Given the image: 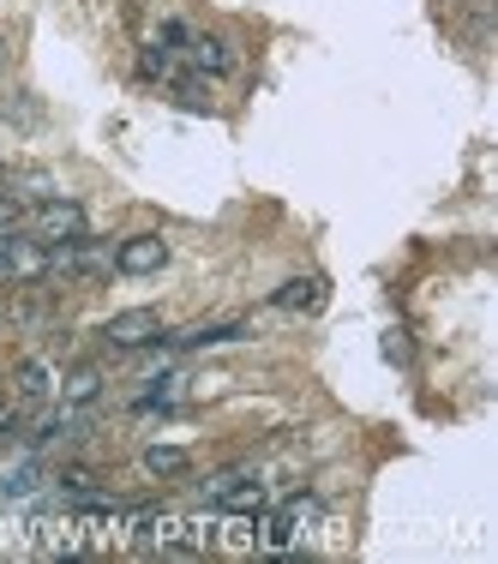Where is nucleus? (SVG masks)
Segmentation results:
<instances>
[{"label": "nucleus", "mask_w": 498, "mask_h": 564, "mask_svg": "<svg viewBox=\"0 0 498 564\" xmlns=\"http://www.w3.org/2000/svg\"><path fill=\"white\" fill-rule=\"evenodd\" d=\"M186 61H193L198 73H228V66H235V48H228L223 36H186Z\"/></svg>", "instance_id": "9"}, {"label": "nucleus", "mask_w": 498, "mask_h": 564, "mask_svg": "<svg viewBox=\"0 0 498 564\" xmlns=\"http://www.w3.org/2000/svg\"><path fill=\"white\" fill-rule=\"evenodd\" d=\"M85 205L78 198H36V210H31V235L36 240H48V247H61V240H78L85 235Z\"/></svg>", "instance_id": "2"}, {"label": "nucleus", "mask_w": 498, "mask_h": 564, "mask_svg": "<svg viewBox=\"0 0 498 564\" xmlns=\"http://www.w3.org/2000/svg\"><path fill=\"white\" fill-rule=\"evenodd\" d=\"M313 517H318V499H306V492H294V499L282 505L271 522H264V541H271V546H289V541H294V534H301Z\"/></svg>", "instance_id": "5"}, {"label": "nucleus", "mask_w": 498, "mask_h": 564, "mask_svg": "<svg viewBox=\"0 0 498 564\" xmlns=\"http://www.w3.org/2000/svg\"><path fill=\"white\" fill-rule=\"evenodd\" d=\"M0 247H7V228H0ZM0 276H7V264H0Z\"/></svg>", "instance_id": "17"}, {"label": "nucleus", "mask_w": 498, "mask_h": 564, "mask_svg": "<svg viewBox=\"0 0 498 564\" xmlns=\"http://www.w3.org/2000/svg\"><path fill=\"white\" fill-rule=\"evenodd\" d=\"M0 325H7V306H0Z\"/></svg>", "instance_id": "18"}, {"label": "nucleus", "mask_w": 498, "mask_h": 564, "mask_svg": "<svg viewBox=\"0 0 498 564\" xmlns=\"http://www.w3.org/2000/svg\"><path fill=\"white\" fill-rule=\"evenodd\" d=\"M55 367L48 360H19V372H12V391H19V402H48L55 397Z\"/></svg>", "instance_id": "6"}, {"label": "nucleus", "mask_w": 498, "mask_h": 564, "mask_svg": "<svg viewBox=\"0 0 498 564\" xmlns=\"http://www.w3.org/2000/svg\"><path fill=\"white\" fill-rule=\"evenodd\" d=\"M277 306L282 313H318V306H325V282L318 276H289L277 289Z\"/></svg>", "instance_id": "7"}, {"label": "nucleus", "mask_w": 498, "mask_h": 564, "mask_svg": "<svg viewBox=\"0 0 498 564\" xmlns=\"http://www.w3.org/2000/svg\"><path fill=\"white\" fill-rule=\"evenodd\" d=\"M0 73H7V36H0Z\"/></svg>", "instance_id": "16"}, {"label": "nucleus", "mask_w": 498, "mask_h": 564, "mask_svg": "<svg viewBox=\"0 0 498 564\" xmlns=\"http://www.w3.org/2000/svg\"><path fill=\"white\" fill-rule=\"evenodd\" d=\"M144 468H151L156 480H163V475H186V468H193V456L174 451V445H151V451H144Z\"/></svg>", "instance_id": "11"}, {"label": "nucleus", "mask_w": 498, "mask_h": 564, "mask_svg": "<svg viewBox=\"0 0 498 564\" xmlns=\"http://www.w3.org/2000/svg\"><path fill=\"white\" fill-rule=\"evenodd\" d=\"M385 360H397V367H409V360H414L409 330H385Z\"/></svg>", "instance_id": "14"}, {"label": "nucleus", "mask_w": 498, "mask_h": 564, "mask_svg": "<svg viewBox=\"0 0 498 564\" xmlns=\"http://www.w3.org/2000/svg\"><path fill=\"white\" fill-rule=\"evenodd\" d=\"M235 337H247V325H193V330H181V337H169L174 348H210V343H235Z\"/></svg>", "instance_id": "10"}, {"label": "nucleus", "mask_w": 498, "mask_h": 564, "mask_svg": "<svg viewBox=\"0 0 498 564\" xmlns=\"http://www.w3.org/2000/svg\"><path fill=\"white\" fill-rule=\"evenodd\" d=\"M36 480H43V468H36V463H24V468H12V475H7V480H0V499H24V492H31V487H36Z\"/></svg>", "instance_id": "13"}, {"label": "nucleus", "mask_w": 498, "mask_h": 564, "mask_svg": "<svg viewBox=\"0 0 498 564\" xmlns=\"http://www.w3.org/2000/svg\"><path fill=\"white\" fill-rule=\"evenodd\" d=\"M163 264H169L163 235H132L115 247V271H127V276H151V271H163Z\"/></svg>", "instance_id": "4"}, {"label": "nucleus", "mask_w": 498, "mask_h": 564, "mask_svg": "<svg viewBox=\"0 0 498 564\" xmlns=\"http://www.w3.org/2000/svg\"><path fill=\"white\" fill-rule=\"evenodd\" d=\"M55 397L66 402V409H90V402L102 397V372H97V367H73V372L55 384Z\"/></svg>", "instance_id": "8"}, {"label": "nucleus", "mask_w": 498, "mask_h": 564, "mask_svg": "<svg viewBox=\"0 0 498 564\" xmlns=\"http://www.w3.org/2000/svg\"><path fill=\"white\" fill-rule=\"evenodd\" d=\"M174 102H181V109H193V115H205V109H210L205 78H174Z\"/></svg>", "instance_id": "12"}, {"label": "nucleus", "mask_w": 498, "mask_h": 564, "mask_svg": "<svg viewBox=\"0 0 498 564\" xmlns=\"http://www.w3.org/2000/svg\"><path fill=\"white\" fill-rule=\"evenodd\" d=\"M0 264H7V282H19V289H36V282H48V240H36V235H19V228H7V247H0Z\"/></svg>", "instance_id": "1"}, {"label": "nucleus", "mask_w": 498, "mask_h": 564, "mask_svg": "<svg viewBox=\"0 0 498 564\" xmlns=\"http://www.w3.org/2000/svg\"><path fill=\"white\" fill-rule=\"evenodd\" d=\"M102 343L109 348H151V343H163V318L151 306H127V313H115L102 325Z\"/></svg>", "instance_id": "3"}, {"label": "nucleus", "mask_w": 498, "mask_h": 564, "mask_svg": "<svg viewBox=\"0 0 498 564\" xmlns=\"http://www.w3.org/2000/svg\"><path fill=\"white\" fill-rule=\"evenodd\" d=\"M139 78H169V48H139Z\"/></svg>", "instance_id": "15"}]
</instances>
